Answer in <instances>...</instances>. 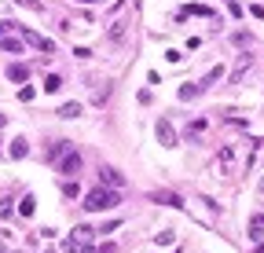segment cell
Masks as SVG:
<instances>
[{
  "label": "cell",
  "instance_id": "7c38bea8",
  "mask_svg": "<svg viewBox=\"0 0 264 253\" xmlns=\"http://www.w3.org/2000/svg\"><path fill=\"white\" fill-rule=\"evenodd\" d=\"M59 118H66V121H73V118H81V103H63V107H59Z\"/></svg>",
  "mask_w": 264,
  "mask_h": 253
},
{
  "label": "cell",
  "instance_id": "603a6c76",
  "mask_svg": "<svg viewBox=\"0 0 264 253\" xmlns=\"http://www.w3.org/2000/svg\"><path fill=\"white\" fill-rule=\"evenodd\" d=\"M11 213H15V205L4 198V202H0V220H4V217H11Z\"/></svg>",
  "mask_w": 264,
  "mask_h": 253
},
{
  "label": "cell",
  "instance_id": "ba28073f",
  "mask_svg": "<svg viewBox=\"0 0 264 253\" xmlns=\"http://www.w3.org/2000/svg\"><path fill=\"white\" fill-rule=\"evenodd\" d=\"M7 154H11L15 162H22V158L30 154V139H26V136H15V139H11V147H7Z\"/></svg>",
  "mask_w": 264,
  "mask_h": 253
},
{
  "label": "cell",
  "instance_id": "8fae6325",
  "mask_svg": "<svg viewBox=\"0 0 264 253\" xmlns=\"http://www.w3.org/2000/svg\"><path fill=\"white\" fill-rule=\"evenodd\" d=\"M22 44H26V41H18V37H11V33H7V37H0V48H4V52H11V55L22 52Z\"/></svg>",
  "mask_w": 264,
  "mask_h": 253
},
{
  "label": "cell",
  "instance_id": "4fadbf2b",
  "mask_svg": "<svg viewBox=\"0 0 264 253\" xmlns=\"http://www.w3.org/2000/svg\"><path fill=\"white\" fill-rule=\"evenodd\" d=\"M7 77H11V81H26V77H30V66H22V63H11V66H7Z\"/></svg>",
  "mask_w": 264,
  "mask_h": 253
},
{
  "label": "cell",
  "instance_id": "4316f807",
  "mask_svg": "<svg viewBox=\"0 0 264 253\" xmlns=\"http://www.w3.org/2000/svg\"><path fill=\"white\" fill-rule=\"evenodd\" d=\"M4 125H7V118H4V114H0V128H4Z\"/></svg>",
  "mask_w": 264,
  "mask_h": 253
},
{
  "label": "cell",
  "instance_id": "f1b7e54d",
  "mask_svg": "<svg viewBox=\"0 0 264 253\" xmlns=\"http://www.w3.org/2000/svg\"><path fill=\"white\" fill-rule=\"evenodd\" d=\"M261 191H264V180H261Z\"/></svg>",
  "mask_w": 264,
  "mask_h": 253
},
{
  "label": "cell",
  "instance_id": "d6986e66",
  "mask_svg": "<svg viewBox=\"0 0 264 253\" xmlns=\"http://www.w3.org/2000/svg\"><path fill=\"white\" fill-rule=\"evenodd\" d=\"M18 30V22H11V18H0V37H7V33H15Z\"/></svg>",
  "mask_w": 264,
  "mask_h": 253
},
{
  "label": "cell",
  "instance_id": "83f0119b",
  "mask_svg": "<svg viewBox=\"0 0 264 253\" xmlns=\"http://www.w3.org/2000/svg\"><path fill=\"white\" fill-rule=\"evenodd\" d=\"M257 253H264V242H257Z\"/></svg>",
  "mask_w": 264,
  "mask_h": 253
},
{
  "label": "cell",
  "instance_id": "484cf974",
  "mask_svg": "<svg viewBox=\"0 0 264 253\" xmlns=\"http://www.w3.org/2000/svg\"><path fill=\"white\" fill-rule=\"evenodd\" d=\"M73 4H96V0H73Z\"/></svg>",
  "mask_w": 264,
  "mask_h": 253
},
{
  "label": "cell",
  "instance_id": "ac0fdd59",
  "mask_svg": "<svg viewBox=\"0 0 264 253\" xmlns=\"http://www.w3.org/2000/svg\"><path fill=\"white\" fill-rule=\"evenodd\" d=\"M63 194H66V198H77V194H81V187L73 184V180H66V184H63Z\"/></svg>",
  "mask_w": 264,
  "mask_h": 253
},
{
  "label": "cell",
  "instance_id": "f546056e",
  "mask_svg": "<svg viewBox=\"0 0 264 253\" xmlns=\"http://www.w3.org/2000/svg\"><path fill=\"white\" fill-rule=\"evenodd\" d=\"M0 158H4V151H0Z\"/></svg>",
  "mask_w": 264,
  "mask_h": 253
},
{
  "label": "cell",
  "instance_id": "277c9868",
  "mask_svg": "<svg viewBox=\"0 0 264 253\" xmlns=\"http://www.w3.org/2000/svg\"><path fill=\"white\" fill-rule=\"evenodd\" d=\"M81 165H84V162H81V154H77V151H66V154L59 158V173H63V176H70V180L81 173Z\"/></svg>",
  "mask_w": 264,
  "mask_h": 253
},
{
  "label": "cell",
  "instance_id": "e0dca14e",
  "mask_svg": "<svg viewBox=\"0 0 264 253\" xmlns=\"http://www.w3.org/2000/svg\"><path fill=\"white\" fill-rule=\"evenodd\" d=\"M205 125H209L205 118H195L191 125H187V136H198V132H205Z\"/></svg>",
  "mask_w": 264,
  "mask_h": 253
},
{
  "label": "cell",
  "instance_id": "ffe728a7",
  "mask_svg": "<svg viewBox=\"0 0 264 253\" xmlns=\"http://www.w3.org/2000/svg\"><path fill=\"white\" fill-rule=\"evenodd\" d=\"M158 246H173V242H176V235H173V231H158Z\"/></svg>",
  "mask_w": 264,
  "mask_h": 253
},
{
  "label": "cell",
  "instance_id": "8992f818",
  "mask_svg": "<svg viewBox=\"0 0 264 253\" xmlns=\"http://www.w3.org/2000/svg\"><path fill=\"white\" fill-rule=\"evenodd\" d=\"M216 169H220L224 176H228L231 169H235V147H231V143H224L220 151H216Z\"/></svg>",
  "mask_w": 264,
  "mask_h": 253
},
{
  "label": "cell",
  "instance_id": "2e32d148",
  "mask_svg": "<svg viewBox=\"0 0 264 253\" xmlns=\"http://www.w3.org/2000/svg\"><path fill=\"white\" fill-rule=\"evenodd\" d=\"M63 88V77L59 73H48V77H44V92H59Z\"/></svg>",
  "mask_w": 264,
  "mask_h": 253
},
{
  "label": "cell",
  "instance_id": "7402d4cb",
  "mask_svg": "<svg viewBox=\"0 0 264 253\" xmlns=\"http://www.w3.org/2000/svg\"><path fill=\"white\" fill-rule=\"evenodd\" d=\"M224 4H228V11H231L235 18H242V4H239V0H224Z\"/></svg>",
  "mask_w": 264,
  "mask_h": 253
},
{
  "label": "cell",
  "instance_id": "52a82bcc",
  "mask_svg": "<svg viewBox=\"0 0 264 253\" xmlns=\"http://www.w3.org/2000/svg\"><path fill=\"white\" fill-rule=\"evenodd\" d=\"M150 202H162V205H173V209H184V198L173 191H150Z\"/></svg>",
  "mask_w": 264,
  "mask_h": 253
},
{
  "label": "cell",
  "instance_id": "d4e9b609",
  "mask_svg": "<svg viewBox=\"0 0 264 253\" xmlns=\"http://www.w3.org/2000/svg\"><path fill=\"white\" fill-rule=\"evenodd\" d=\"M250 224H253V228H264V213H261V217H253Z\"/></svg>",
  "mask_w": 264,
  "mask_h": 253
},
{
  "label": "cell",
  "instance_id": "6da1fadb",
  "mask_svg": "<svg viewBox=\"0 0 264 253\" xmlns=\"http://www.w3.org/2000/svg\"><path fill=\"white\" fill-rule=\"evenodd\" d=\"M118 202H121L118 187H92V191L84 194V209L88 213H107V209H114Z\"/></svg>",
  "mask_w": 264,
  "mask_h": 253
},
{
  "label": "cell",
  "instance_id": "9c48e42d",
  "mask_svg": "<svg viewBox=\"0 0 264 253\" xmlns=\"http://www.w3.org/2000/svg\"><path fill=\"white\" fill-rule=\"evenodd\" d=\"M99 184H103V187H121L125 180H121V173H118V169L103 165V169H99Z\"/></svg>",
  "mask_w": 264,
  "mask_h": 253
},
{
  "label": "cell",
  "instance_id": "5bb4252c",
  "mask_svg": "<svg viewBox=\"0 0 264 253\" xmlns=\"http://www.w3.org/2000/svg\"><path fill=\"white\" fill-rule=\"evenodd\" d=\"M224 77V66H213L209 73H205V77L202 81H198V84H202V88H209V84H216V81H220Z\"/></svg>",
  "mask_w": 264,
  "mask_h": 253
},
{
  "label": "cell",
  "instance_id": "44dd1931",
  "mask_svg": "<svg viewBox=\"0 0 264 253\" xmlns=\"http://www.w3.org/2000/svg\"><path fill=\"white\" fill-rule=\"evenodd\" d=\"M110 99V84H103V88L96 92V107H103V103H107Z\"/></svg>",
  "mask_w": 264,
  "mask_h": 253
},
{
  "label": "cell",
  "instance_id": "7a4b0ae2",
  "mask_svg": "<svg viewBox=\"0 0 264 253\" xmlns=\"http://www.w3.org/2000/svg\"><path fill=\"white\" fill-rule=\"evenodd\" d=\"M18 33H22V41L30 44V48L44 52V55H55V44L48 41V37H41V33H33V30H26V26H18Z\"/></svg>",
  "mask_w": 264,
  "mask_h": 253
},
{
  "label": "cell",
  "instance_id": "5b68a950",
  "mask_svg": "<svg viewBox=\"0 0 264 253\" xmlns=\"http://www.w3.org/2000/svg\"><path fill=\"white\" fill-rule=\"evenodd\" d=\"M154 132H158V143H162V147H176V143H180V139H176V128H173V125H169V121H165V118H158V125H154Z\"/></svg>",
  "mask_w": 264,
  "mask_h": 253
},
{
  "label": "cell",
  "instance_id": "30bf717a",
  "mask_svg": "<svg viewBox=\"0 0 264 253\" xmlns=\"http://www.w3.org/2000/svg\"><path fill=\"white\" fill-rule=\"evenodd\" d=\"M202 84H184V88L180 92H176V99H180V103H191V99H198V96H202Z\"/></svg>",
  "mask_w": 264,
  "mask_h": 253
},
{
  "label": "cell",
  "instance_id": "3957f363",
  "mask_svg": "<svg viewBox=\"0 0 264 253\" xmlns=\"http://www.w3.org/2000/svg\"><path fill=\"white\" fill-rule=\"evenodd\" d=\"M187 15H198V18H209V26H216V22H220V15H216L213 7H205V4H187V7H180V15H176V18H180V22H184Z\"/></svg>",
  "mask_w": 264,
  "mask_h": 253
},
{
  "label": "cell",
  "instance_id": "cb8c5ba5",
  "mask_svg": "<svg viewBox=\"0 0 264 253\" xmlns=\"http://www.w3.org/2000/svg\"><path fill=\"white\" fill-rule=\"evenodd\" d=\"M18 4H22V7H33V11H41V4H37V0H18Z\"/></svg>",
  "mask_w": 264,
  "mask_h": 253
},
{
  "label": "cell",
  "instance_id": "4dcf8cb0",
  "mask_svg": "<svg viewBox=\"0 0 264 253\" xmlns=\"http://www.w3.org/2000/svg\"><path fill=\"white\" fill-rule=\"evenodd\" d=\"M0 253H7V250H0Z\"/></svg>",
  "mask_w": 264,
  "mask_h": 253
},
{
  "label": "cell",
  "instance_id": "9a60e30c",
  "mask_svg": "<svg viewBox=\"0 0 264 253\" xmlns=\"http://www.w3.org/2000/svg\"><path fill=\"white\" fill-rule=\"evenodd\" d=\"M33 209H37V198H33V194H26V198L18 202V213H22V217H33Z\"/></svg>",
  "mask_w": 264,
  "mask_h": 253
}]
</instances>
